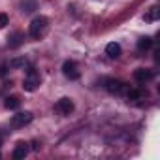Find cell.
Wrapping results in <instances>:
<instances>
[{"label": "cell", "instance_id": "obj_1", "mask_svg": "<svg viewBox=\"0 0 160 160\" xmlns=\"http://www.w3.org/2000/svg\"><path fill=\"white\" fill-rule=\"evenodd\" d=\"M47 25H49L47 17H43V15H40V17H34V19H32V23H30V27H28V32H30V36H32L34 40H40V38L45 34V30H47Z\"/></svg>", "mask_w": 160, "mask_h": 160}, {"label": "cell", "instance_id": "obj_2", "mask_svg": "<svg viewBox=\"0 0 160 160\" xmlns=\"http://www.w3.org/2000/svg\"><path fill=\"white\" fill-rule=\"evenodd\" d=\"M40 83H42L40 73H38L34 68H28V70H27V75H25V81H23V89H25L27 92H34V91L40 87Z\"/></svg>", "mask_w": 160, "mask_h": 160}, {"label": "cell", "instance_id": "obj_3", "mask_svg": "<svg viewBox=\"0 0 160 160\" xmlns=\"http://www.w3.org/2000/svg\"><path fill=\"white\" fill-rule=\"evenodd\" d=\"M32 119H34V115H32L30 111H21V113H17V115L12 117V124H13L15 128H23V126L30 124Z\"/></svg>", "mask_w": 160, "mask_h": 160}, {"label": "cell", "instance_id": "obj_4", "mask_svg": "<svg viewBox=\"0 0 160 160\" xmlns=\"http://www.w3.org/2000/svg\"><path fill=\"white\" fill-rule=\"evenodd\" d=\"M62 73L70 79V81H77L79 79V70H77V64L73 62V60H66L64 64H62Z\"/></svg>", "mask_w": 160, "mask_h": 160}, {"label": "cell", "instance_id": "obj_5", "mask_svg": "<svg viewBox=\"0 0 160 160\" xmlns=\"http://www.w3.org/2000/svg\"><path fill=\"white\" fill-rule=\"evenodd\" d=\"M57 111L60 113V115H70L73 109H75V104H73V100L72 98H68V96H64V98H60L58 102H57Z\"/></svg>", "mask_w": 160, "mask_h": 160}, {"label": "cell", "instance_id": "obj_6", "mask_svg": "<svg viewBox=\"0 0 160 160\" xmlns=\"http://www.w3.org/2000/svg\"><path fill=\"white\" fill-rule=\"evenodd\" d=\"M106 89H108L111 94H121V92L128 91V85L122 83V81H119V79H109V81L106 83Z\"/></svg>", "mask_w": 160, "mask_h": 160}, {"label": "cell", "instance_id": "obj_7", "mask_svg": "<svg viewBox=\"0 0 160 160\" xmlns=\"http://www.w3.org/2000/svg\"><path fill=\"white\" fill-rule=\"evenodd\" d=\"M152 77H154L152 70H145V68L134 70V79H136V81H139V83H147V81H151Z\"/></svg>", "mask_w": 160, "mask_h": 160}, {"label": "cell", "instance_id": "obj_8", "mask_svg": "<svg viewBox=\"0 0 160 160\" xmlns=\"http://www.w3.org/2000/svg\"><path fill=\"white\" fill-rule=\"evenodd\" d=\"M27 154H28V145H27L25 141H19V143L15 145V149H13V154H12V156H13L15 160H23Z\"/></svg>", "mask_w": 160, "mask_h": 160}, {"label": "cell", "instance_id": "obj_9", "mask_svg": "<svg viewBox=\"0 0 160 160\" xmlns=\"http://www.w3.org/2000/svg\"><path fill=\"white\" fill-rule=\"evenodd\" d=\"M121 53H122V49H121V45H119V43L111 42V43H108V45H106V55H108L109 58H119V57H121Z\"/></svg>", "mask_w": 160, "mask_h": 160}, {"label": "cell", "instance_id": "obj_10", "mask_svg": "<svg viewBox=\"0 0 160 160\" xmlns=\"http://www.w3.org/2000/svg\"><path fill=\"white\" fill-rule=\"evenodd\" d=\"M23 40H25V36H23L21 32H13V34L8 38V43H10V47H19V45L23 43Z\"/></svg>", "mask_w": 160, "mask_h": 160}, {"label": "cell", "instance_id": "obj_11", "mask_svg": "<svg viewBox=\"0 0 160 160\" xmlns=\"http://www.w3.org/2000/svg\"><path fill=\"white\" fill-rule=\"evenodd\" d=\"M151 47H152V38L145 36V38L138 40V51H149Z\"/></svg>", "mask_w": 160, "mask_h": 160}, {"label": "cell", "instance_id": "obj_12", "mask_svg": "<svg viewBox=\"0 0 160 160\" xmlns=\"http://www.w3.org/2000/svg\"><path fill=\"white\" fill-rule=\"evenodd\" d=\"M28 64L27 57H17V58H12L10 60V68H25Z\"/></svg>", "mask_w": 160, "mask_h": 160}, {"label": "cell", "instance_id": "obj_13", "mask_svg": "<svg viewBox=\"0 0 160 160\" xmlns=\"http://www.w3.org/2000/svg\"><path fill=\"white\" fill-rule=\"evenodd\" d=\"M4 106H6L8 109H17V108L21 106V100H19L17 96H8L6 102H4Z\"/></svg>", "mask_w": 160, "mask_h": 160}, {"label": "cell", "instance_id": "obj_14", "mask_svg": "<svg viewBox=\"0 0 160 160\" xmlns=\"http://www.w3.org/2000/svg\"><path fill=\"white\" fill-rule=\"evenodd\" d=\"M156 19H158V8H156V6H152V8L145 13V21L152 23V21H156Z\"/></svg>", "mask_w": 160, "mask_h": 160}, {"label": "cell", "instance_id": "obj_15", "mask_svg": "<svg viewBox=\"0 0 160 160\" xmlns=\"http://www.w3.org/2000/svg\"><path fill=\"white\" fill-rule=\"evenodd\" d=\"M36 10V0H27V2H23V12L25 13H30Z\"/></svg>", "mask_w": 160, "mask_h": 160}, {"label": "cell", "instance_id": "obj_16", "mask_svg": "<svg viewBox=\"0 0 160 160\" xmlns=\"http://www.w3.org/2000/svg\"><path fill=\"white\" fill-rule=\"evenodd\" d=\"M128 100H139L141 96H143V92L141 91H138V89H128Z\"/></svg>", "mask_w": 160, "mask_h": 160}, {"label": "cell", "instance_id": "obj_17", "mask_svg": "<svg viewBox=\"0 0 160 160\" xmlns=\"http://www.w3.org/2000/svg\"><path fill=\"white\" fill-rule=\"evenodd\" d=\"M8 21H10V19H8L6 13H0V28H4V27L8 25Z\"/></svg>", "mask_w": 160, "mask_h": 160}, {"label": "cell", "instance_id": "obj_18", "mask_svg": "<svg viewBox=\"0 0 160 160\" xmlns=\"http://www.w3.org/2000/svg\"><path fill=\"white\" fill-rule=\"evenodd\" d=\"M32 149H34V151H40V143L34 141V143H32Z\"/></svg>", "mask_w": 160, "mask_h": 160}, {"label": "cell", "instance_id": "obj_19", "mask_svg": "<svg viewBox=\"0 0 160 160\" xmlns=\"http://www.w3.org/2000/svg\"><path fill=\"white\" fill-rule=\"evenodd\" d=\"M0 143H2V136H0Z\"/></svg>", "mask_w": 160, "mask_h": 160}]
</instances>
